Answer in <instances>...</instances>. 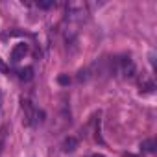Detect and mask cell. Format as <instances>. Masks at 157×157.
Returning <instances> with one entry per match:
<instances>
[{
	"mask_svg": "<svg viewBox=\"0 0 157 157\" xmlns=\"http://www.w3.org/2000/svg\"><path fill=\"white\" fill-rule=\"evenodd\" d=\"M78 148V139L76 137H65V140H63V151H74Z\"/></svg>",
	"mask_w": 157,
	"mask_h": 157,
	"instance_id": "obj_6",
	"label": "cell"
},
{
	"mask_svg": "<svg viewBox=\"0 0 157 157\" xmlns=\"http://www.w3.org/2000/svg\"><path fill=\"white\" fill-rule=\"evenodd\" d=\"M17 74H19V80H22V82H30L32 78H33V67L19 68V70H17Z\"/></svg>",
	"mask_w": 157,
	"mask_h": 157,
	"instance_id": "obj_5",
	"label": "cell"
},
{
	"mask_svg": "<svg viewBox=\"0 0 157 157\" xmlns=\"http://www.w3.org/2000/svg\"><path fill=\"white\" fill-rule=\"evenodd\" d=\"M39 10H48V8H52L54 6V0H46V2H37L35 4Z\"/></svg>",
	"mask_w": 157,
	"mask_h": 157,
	"instance_id": "obj_8",
	"label": "cell"
},
{
	"mask_svg": "<svg viewBox=\"0 0 157 157\" xmlns=\"http://www.w3.org/2000/svg\"><path fill=\"white\" fill-rule=\"evenodd\" d=\"M89 15L87 4L85 2H68L67 4V19L74 22H82Z\"/></svg>",
	"mask_w": 157,
	"mask_h": 157,
	"instance_id": "obj_2",
	"label": "cell"
},
{
	"mask_svg": "<svg viewBox=\"0 0 157 157\" xmlns=\"http://www.w3.org/2000/svg\"><path fill=\"white\" fill-rule=\"evenodd\" d=\"M153 89H155L153 82H146L144 85H140V93H148V91H153Z\"/></svg>",
	"mask_w": 157,
	"mask_h": 157,
	"instance_id": "obj_9",
	"label": "cell"
},
{
	"mask_svg": "<svg viewBox=\"0 0 157 157\" xmlns=\"http://www.w3.org/2000/svg\"><path fill=\"white\" fill-rule=\"evenodd\" d=\"M57 82H59V85H68V83H70V78H68V76H59Z\"/></svg>",
	"mask_w": 157,
	"mask_h": 157,
	"instance_id": "obj_10",
	"label": "cell"
},
{
	"mask_svg": "<svg viewBox=\"0 0 157 157\" xmlns=\"http://www.w3.org/2000/svg\"><path fill=\"white\" fill-rule=\"evenodd\" d=\"M0 72H4V74H6V72H10V68H8V67L4 65V61H2V57H0Z\"/></svg>",
	"mask_w": 157,
	"mask_h": 157,
	"instance_id": "obj_11",
	"label": "cell"
},
{
	"mask_svg": "<svg viewBox=\"0 0 157 157\" xmlns=\"http://www.w3.org/2000/svg\"><path fill=\"white\" fill-rule=\"evenodd\" d=\"M155 146H157L155 139H148V140H142V142H140V150H142V151H146V153L155 151Z\"/></svg>",
	"mask_w": 157,
	"mask_h": 157,
	"instance_id": "obj_7",
	"label": "cell"
},
{
	"mask_svg": "<svg viewBox=\"0 0 157 157\" xmlns=\"http://www.w3.org/2000/svg\"><path fill=\"white\" fill-rule=\"evenodd\" d=\"M2 151H4V133L0 135V155H2Z\"/></svg>",
	"mask_w": 157,
	"mask_h": 157,
	"instance_id": "obj_12",
	"label": "cell"
},
{
	"mask_svg": "<svg viewBox=\"0 0 157 157\" xmlns=\"http://www.w3.org/2000/svg\"><path fill=\"white\" fill-rule=\"evenodd\" d=\"M28 44L26 43H19V44H15L13 46V50H11V61L13 63H19L21 59H24V56L28 54Z\"/></svg>",
	"mask_w": 157,
	"mask_h": 157,
	"instance_id": "obj_4",
	"label": "cell"
},
{
	"mask_svg": "<svg viewBox=\"0 0 157 157\" xmlns=\"http://www.w3.org/2000/svg\"><path fill=\"white\" fill-rule=\"evenodd\" d=\"M150 63H151V67L155 68V56H153V52L150 54Z\"/></svg>",
	"mask_w": 157,
	"mask_h": 157,
	"instance_id": "obj_13",
	"label": "cell"
},
{
	"mask_svg": "<svg viewBox=\"0 0 157 157\" xmlns=\"http://www.w3.org/2000/svg\"><path fill=\"white\" fill-rule=\"evenodd\" d=\"M21 109H22V117H24L22 118V124L24 126L33 128V126H39V124L44 122V111L43 109H37L32 104V100L21 98Z\"/></svg>",
	"mask_w": 157,
	"mask_h": 157,
	"instance_id": "obj_1",
	"label": "cell"
},
{
	"mask_svg": "<svg viewBox=\"0 0 157 157\" xmlns=\"http://www.w3.org/2000/svg\"><path fill=\"white\" fill-rule=\"evenodd\" d=\"M0 102H2V93H0ZM0 105H2V104H0Z\"/></svg>",
	"mask_w": 157,
	"mask_h": 157,
	"instance_id": "obj_15",
	"label": "cell"
},
{
	"mask_svg": "<svg viewBox=\"0 0 157 157\" xmlns=\"http://www.w3.org/2000/svg\"><path fill=\"white\" fill-rule=\"evenodd\" d=\"M118 70H120V74H124L126 78H133L135 72H137L135 63H133V59H131L129 56H124V57L118 59Z\"/></svg>",
	"mask_w": 157,
	"mask_h": 157,
	"instance_id": "obj_3",
	"label": "cell"
},
{
	"mask_svg": "<svg viewBox=\"0 0 157 157\" xmlns=\"http://www.w3.org/2000/svg\"><path fill=\"white\" fill-rule=\"evenodd\" d=\"M91 157H105V155H104V153H93Z\"/></svg>",
	"mask_w": 157,
	"mask_h": 157,
	"instance_id": "obj_14",
	"label": "cell"
}]
</instances>
